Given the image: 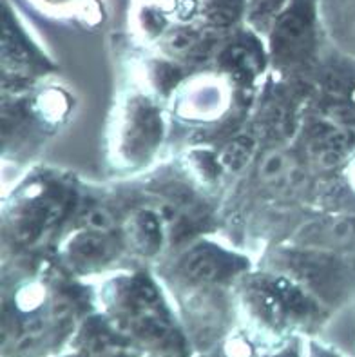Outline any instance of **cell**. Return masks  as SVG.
Masks as SVG:
<instances>
[{"mask_svg":"<svg viewBox=\"0 0 355 357\" xmlns=\"http://www.w3.org/2000/svg\"><path fill=\"white\" fill-rule=\"evenodd\" d=\"M308 36V27H306L305 18L297 15H288L283 18V22L278 29V44L279 50L288 54H296L303 50V44Z\"/></svg>","mask_w":355,"mask_h":357,"instance_id":"1","label":"cell"}]
</instances>
